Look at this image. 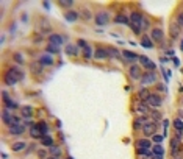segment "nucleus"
Instances as JSON below:
<instances>
[{"instance_id":"1","label":"nucleus","mask_w":183,"mask_h":159,"mask_svg":"<svg viewBox=\"0 0 183 159\" xmlns=\"http://www.w3.org/2000/svg\"><path fill=\"white\" fill-rule=\"evenodd\" d=\"M22 78H24V75H22V73L17 70V69H11V70L6 72V78H5V81H6V84H8V86H13V84H16L17 81L22 80Z\"/></svg>"},{"instance_id":"2","label":"nucleus","mask_w":183,"mask_h":159,"mask_svg":"<svg viewBox=\"0 0 183 159\" xmlns=\"http://www.w3.org/2000/svg\"><path fill=\"white\" fill-rule=\"evenodd\" d=\"M141 22H142V16L139 13H131L130 14V25H131V30L138 34L141 33Z\"/></svg>"},{"instance_id":"3","label":"nucleus","mask_w":183,"mask_h":159,"mask_svg":"<svg viewBox=\"0 0 183 159\" xmlns=\"http://www.w3.org/2000/svg\"><path fill=\"white\" fill-rule=\"evenodd\" d=\"M2 117H3V122H5L6 123V125H8V126H14V125H21V120H19V119H16V117H14V115L13 114H10V112L8 111H3V114H2Z\"/></svg>"},{"instance_id":"4","label":"nucleus","mask_w":183,"mask_h":159,"mask_svg":"<svg viewBox=\"0 0 183 159\" xmlns=\"http://www.w3.org/2000/svg\"><path fill=\"white\" fill-rule=\"evenodd\" d=\"M146 103L149 104V106H152V108H160L161 106V103H163V100H161V97H158L155 94H150L149 98L146 100Z\"/></svg>"},{"instance_id":"5","label":"nucleus","mask_w":183,"mask_h":159,"mask_svg":"<svg viewBox=\"0 0 183 159\" xmlns=\"http://www.w3.org/2000/svg\"><path fill=\"white\" fill-rule=\"evenodd\" d=\"M155 131H157V125H155V122H150V120L142 126V133L146 134V136H152V134H155Z\"/></svg>"},{"instance_id":"6","label":"nucleus","mask_w":183,"mask_h":159,"mask_svg":"<svg viewBox=\"0 0 183 159\" xmlns=\"http://www.w3.org/2000/svg\"><path fill=\"white\" fill-rule=\"evenodd\" d=\"M136 148L142 150V151H150L152 150L150 141H149V139H141V141H138V143H136Z\"/></svg>"},{"instance_id":"7","label":"nucleus","mask_w":183,"mask_h":159,"mask_svg":"<svg viewBox=\"0 0 183 159\" xmlns=\"http://www.w3.org/2000/svg\"><path fill=\"white\" fill-rule=\"evenodd\" d=\"M139 63H141L142 66H144V67H146L147 69V70H153V69H155V64H153V61H152V59H149V58H147V56H139Z\"/></svg>"},{"instance_id":"8","label":"nucleus","mask_w":183,"mask_h":159,"mask_svg":"<svg viewBox=\"0 0 183 159\" xmlns=\"http://www.w3.org/2000/svg\"><path fill=\"white\" fill-rule=\"evenodd\" d=\"M136 112L141 114V115L150 114V112H149V104H147L146 102H139L138 104H136Z\"/></svg>"},{"instance_id":"9","label":"nucleus","mask_w":183,"mask_h":159,"mask_svg":"<svg viewBox=\"0 0 183 159\" xmlns=\"http://www.w3.org/2000/svg\"><path fill=\"white\" fill-rule=\"evenodd\" d=\"M141 81H142L144 86H147V84H152V83H155V81H157V75H155L153 72L146 73V75H144L142 78H141Z\"/></svg>"},{"instance_id":"10","label":"nucleus","mask_w":183,"mask_h":159,"mask_svg":"<svg viewBox=\"0 0 183 159\" xmlns=\"http://www.w3.org/2000/svg\"><path fill=\"white\" fill-rule=\"evenodd\" d=\"M30 136H32L33 139H41V137H44V134H42L39 125H33L32 128H30Z\"/></svg>"},{"instance_id":"11","label":"nucleus","mask_w":183,"mask_h":159,"mask_svg":"<svg viewBox=\"0 0 183 159\" xmlns=\"http://www.w3.org/2000/svg\"><path fill=\"white\" fill-rule=\"evenodd\" d=\"M152 156H153L155 159H163V156H164V150H163L161 145H155L153 148H152Z\"/></svg>"},{"instance_id":"12","label":"nucleus","mask_w":183,"mask_h":159,"mask_svg":"<svg viewBox=\"0 0 183 159\" xmlns=\"http://www.w3.org/2000/svg\"><path fill=\"white\" fill-rule=\"evenodd\" d=\"M180 137H174L172 141H171V148H172V158L175 156V154H178V150H180V141H178Z\"/></svg>"},{"instance_id":"13","label":"nucleus","mask_w":183,"mask_h":159,"mask_svg":"<svg viewBox=\"0 0 183 159\" xmlns=\"http://www.w3.org/2000/svg\"><path fill=\"white\" fill-rule=\"evenodd\" d=\"M49 42H50V45H55V47H58V45L63 44V38H61L60 34H50Z\"/></svg>"},{"instance_id":"14","label":"nucleus","mask_w":183,"mask_h":159,"mask_svg":"<svg viewBox=\"0 0 183 159\" xmlns=\"http://www.w3.org/2000/svg\"><path fill=\"white\" fill-rule=\"evenodd\" d=\"M130 76L135 80H141L142 75H141V70H139V67H136V66H131L130 67Z\"/></svg>"},{"instance_id":"15","label":"nucleus","mask_w":183,"mask_h":159,"mask_svg":"<svg viewBox=\"0 0 183 159\" xmlns=\"http://www.w3.org/2000/svg\"><path fill=\"white\" fill-rule=\"evenodd\" d=\"M96 22H97V25H105L108 22V14L107 13H99L96 16Z\"/></svg>"},{"instance_id":"16","label":"nucleus","mask_w":183,"mask_h":159,"mask_svg":"<svg viewBox=\"0 0 183 159\" xmlns=\"http://www.w3.org/2000/svg\"><path fill=\"white\" fill-rule=\"evenodd\" d=\"M94 58H96V59H105V58H108V50L97 48L94 52Z\"/></svg>"},{"instance_id":"17","label":"nucleus","mask_w":183,"mask_h":159,"mask_svg":"<svg viewBox=\"0 0 183 159\" xmlns=\"http://www.w3.org/2000/svg\"><path fill=\"white\" fill-rule=\"evenodd\" d=\"M25 131V126L24 125H14V126H10V133L14 134V136H19Z\"/></svg>"},{"instance_id":"18","label":"nucleus","mask_w":183,"mask_h":159,"mask_svg":"<svg viewBox=\"0 0 183 159\" xmlns=\"http://www.w3.org/2000/svg\"><path fill=\"white\" fill-rule=\"evenodd\" d=\"M152 39L161 42L163 41V30L161 28H153L152 30Z\"/></svg>"},{"instance_id":"19","label":"nucleus","mask_w":183,"mask_h":159,"mask_svg":"<svg viewBox=\"0 0 183 159\" xmlns=\"http://www.w3.org/2000/svg\"><path fill=\"white\" fill-rule=\"evenodd\" d=\"M66 53H67V55H77V53H78V47H77V45H72V44L66 45Z\"/></svg>"},{"instance_id":"20","label":"nucleus","mask_w":183,"mask_h":159,"mask_svg":"<svg viewBox=\"0 0 183 159\" xmlns=\"http://www.w3.org/2000/svg\"><path fill=\"white\" fill-rule=\"evenodd\" d=\"M174 128L178 131V136H182V131H183V120L175 119V120H174Z\"/></svg>"},{"instance_id":"21","label":"nucleus","mask_w":183,"mask_h":159,"mask_svg":"<svg viewBox=\"0 0 183 159\" xmlns=\"http://www.w3.org/2000/svg\"><path fill=\"white\" fill-rule=\"evenodd\" d=\"M39 64H42V66H50V64H53V59L50 58L49 55H44L39 59Z\"/></svg>"},{"instance_id":"22","label":"nucleus","mask_w":183,"mask_h":159,"mask_svg":"<svg viewBox=\"0 0 183 159\" xmlns=\"http://www.w3.org/2000/svg\"><path fill=\"white\" fill-rule=\"evenodd\" d=\"M66 19H67L69 22L77 20V19H78V13H75V11H67V13H66Z\"/></svg>"},{"instance_id":"23","label":"nucleus","mask_w":183,"mask_h":159,"mask_svg":"<svg viewBox=\"0 0 183 159\" xmlns=\"http://www.w3.org/2000/svg\"><path fill=\"white\" fill-rule=\"evenodd\" d=\"M41 142L44 143L45 147H52V145H53V139L50 137V136H44V137L41 139Z\"/></svg>"},{"instance_id":"24","label":"nucleus","mask_w":183,"mask_h":159,"mask_svg":"<svg viewBox=\"0 0 183 159\" xmlns=\"http://www.w3.org/2000/svg\"><path fill=\"white\" fill-rule=\"evenodd\" d=\"M13 151H21V150H24L25 148V143L24 142H16V143H13Z\"/></svg>"},{"instance_id":"25","label":"nucleus","mask_w":183,"mask_h":159,"mask_svg":"<svg viewBox=\"0 0 183 159\" xmlns=\"http://www.w3.org/2000/svg\"><path fill=\"white\" fill-rule=\"evenodd\" d=\"M114 20L118 22V24H128V19L125 16H122V14H118V16L114 17Z\"/></svg>"},{"instance_id":"26","label":"nucleus","mask_w":183,"mask_h":159,"mask_svg":"<svg viewBox=\"0 0 183 159\" xmlns=\"http://www.w3.org/2000/svg\"><path fill=\"white\" fill-rule=\"evenodd\" d=\"M32 112H33V109L30 106H24V108H22V114H24V117H32Z\"/></svg>"},{"instance_id":"27","label":"nucleus","mask_w":183,"mask_h":159,"mask_svg":"<svg viewBox=\"0 0 183 159\" xmlns=\"http://www.w3.org/2000/svg\"><path fill=\"white\" fill-rule=\"evenodd\" d=\"M122 55H124V58H127V59H139V56L131 53V52H124Z\"/></svg>"},{"instance_id":"28","label":"nucleus","mask_w":183,"mask_h":159,"mask_svg":"<svg viewBox=\"0 0 183 159\" xmlns=\"http://www.w3.org/2000/svg\"><path fill=\"white\" fill-rule=\"evenodd\" d=\"M149 91H147V89H141V92H139V97H141V98L142 100H147V98H149Z\"/></svg>"},{"instance_id":"29","label":"nucleus","mask_w":183,"mask_h":159,"mask_svg":"<svg viewBox=\"0 0 183 159\" xmlns=\"http://www.w3.org/2000/svg\"><path fill=\"white\" fill-rule=\"evenodd\" d=\"M5 100H6V106L8 108H11V109H16L17 108V103H14L11 98H5Z\"/></svg>"},{"instance_id":"30","label":"nucleus","mask_w":183,"mask_h":159,"mask_svg":"<svg viewBox=\"0 0 183 159\" xmlns=\"http://www.w3.org/2000/svg\"><path fill=\"white\" fill-rule=\"evenodd\" d=\"M108 56H114V58H119V52L116 48H108Z\"/></svg>"},{"instance_id":"31","label":"nucleus","mask_w":183,"mask_h":159,"mask_svg":"<svg viewBox=\"0 0 183 159\" xmlns=\"http://www.w3.org/2000/svg\"><path fill=\"white\" fill-rule=\"evenodd\" d=\"M171 34H172L174 38L178 36V27H177V25H172V27H171Z\"/></svg>"},{"instance_id":"32","label":"nucleus","mask_w":183,"mask_h":159,"mask_svg":"<svg viewBox=\"0 0 183 159\" xmlns=\"http://www.w3.org/2000/svg\"><path fill=\"white\" fill-rule=\"evenodd\" d=\"M163 139H164V137H163V136H160V134H155L153 136V142L157 143V145H160V143L163 142Z\"/></svg>"},{"instance_id":"33","label":"nucleus","mask_w":183,"mask_h":159,"mask_svg":"<svg viewBox=\"0 0 183 159\" xmlns=\"http://www.w3.org/2000/svg\"><path fill=\"white\" fill-rule=\"evenodd\" d=\"M147 39H149V38H144V41H142V45H144V47H149V48H152V47H153V44H152V42L150 41H147Z\"/></svg>"},{"instance_id":"34","label":"nucleus","mask_w":183,"mask_h":159,"mask_svg":"<svg viewBox=\"0 0 183 159\" xmlns=\"http://www.w3.org/2000/svg\"><path fill=\"white\" fill-rule=\"evenodd\" d=\"M147 28H149V20L142 17V22H141V30H147Z\"/></svg>"},{"instance_id":"35","label":"nucleus","mask_w":183,"mask_h":159,"mask_svg":"<svg viewBox=\"0 0 183 159\" xmlns=\"http://www.w3.org/2000/svg\"><path fill=\"white\" fill-rule=\"evenodd\" d=\"M39 128H41V131H42V134L45 136V133H47V125H45L44 122H41L39 123Z\"/></svg>"},{"instance_id":"36","label":"nucleus","mask_w":183,"mask_h":159,"mask_svg":"<svg viewBox=\"0 0 183 159\" xmlns=\"http://www.w3.org/2000/svg\"><path fill=\"white\" fill-rule=\"evenodd\" d=\"M72 0H61V2H60V5H63V6H71L72 5Z\"/></svg>"},{"instance_id":"37","label":"nucleus","mask_w":183,"mask_h":159,"mask_svg":"<svg viewBox=\"0 0 183 159\" xmlns=\"http://www.w3.org/2000/svg\"><path fill=\"white\" fill-rule=\"evenodd\" d=\"M47 52H50V53H58V47H55V45H49Z\"/></svg>"},{"instance_id":"38","label":"nucleus","mask_w":183,"mask_h":159,"mask_svg":"<svg viewBox=\"0 0 183 159\" xmlns=\"http://www.w3.org/2000/svg\"><path fill=\"white\" fill-rule=\"evenodd\" d=\"M83 55L86 56V58H89V56H91V47H89V45H88V47L83 50Z\"/></svg>"},{"instance_id":"39","label":"nucleus","mask_w":183,"mask_h":159,"mask_svg":"<svg viewBox=\"0 0 183 159\" xmlns=\"http://www.w3.org/2000/svg\"><path fill=\"white\" fill-rule=\"evenodd\" d=\"M78 47H83V50H85V48L88 47V44H86L85 41H81V39H80V41H78Z\"/></svg>"},{"instance_id":"40","label":"nucleus","mask_w":183,"mask_h":159,"mask_svg":"<svg viewBox=\"0 0 183 159\" xmlns=\"http://www.w3.org/2000/svg\"><path fill=\"white\" fill-rule=\"evenodd\" d=\"M150 115H152V117H153L155 120H158V119H160V115H158V112H157V111H153V112H150Z\"/></svg>"},{"instance_id":"41","label":"nucleus","mask_w":183,"mask_h":159,"mask_svg":"<svg viewBox=\"0 0 183 159\" xmlns=\"http://www.w3.org/2000/svg\"><path fill=\"white\" fill-rule=\"evenodd\" d=\"M178 24H180V25L183 27V13L178 14Z\"/></svg>"},{"instance_id":"42","label":"nucleus","mask_w":183,"mask_h":159,"mask_svg":"<svg viewBox=\"0 0 183 159\" xmlns=\"http://www.w3.org/2000/svg\"><path fill=\"white\" fill-rule=\"evenodd\" d=\"M52 154H55V156H56V154H60V150H58L56 147H53V148H52Z\"/></svg>"},{"instance_id":"43","label":"nucleus","mask_w":183,"mask_h":159,"mask_svg":"<svg viewBox=\"0 0 183 159\" xmlns=\"http://www.w3.org/2000/svg\"><path fill=\"white\" fill-rule=\"evenodd\" d=\"M163 125H164V131H167V125H169V122H167V120H163Z\"/></svg>"},{"instance_id":"44","label":"nucleus","mask_w":183,"mask_h":159,"mask_svg":"<svg viewBox=\"0 0 183 159\" xmlns=\"http://www.w3.org/2000/svg\"><path fill=\"white\" fill-rule=\"evenodd\" d=\"M39 156H41V158H44V156H45V151H42V150H41V151H39Z\"/></svg>"},{"instance_id":"45","label":"nucleus","mask_w":183,"mask_h":159,"mask_svg":"<svg viewBox=\"0 0 183 159\" xmlns=\"http://www.w3.org/2000/svg\"><path fill=\"white\" fill-rule=\"evenodd\" d=\"M85 17H86V19H89V17H91V14H89V11H86V13H85Z\"/></svg>"},{"instance_id":"46","label":"nucleus","mask_w":183,"mask_h":159,"mask_svg":"<svg viewBox=\"0 0 183 159\" xmlns=\"http://www.w3.org/2000/svg\"><path fill=\"white\" fill-rule=\"evenodd\" d=\"M47 159H56V158H47Z\"/></svg>"},{"instance_id":"47","label":"nucleus","mask_w":183,"mask_h":159,"mask_svg":"<svg viewBox=\"0 0 183 159\" xmlns=\"http://www.w3.org/2000/svg\"><path fill=\"white\" fill-rule=\"evenodd\" d=\"M182 102H183V100H182Z\"/></svg>"},{"instance_id":"48","label":"nucleus","mask_w":183,"mask_h":159,"mask_svg":"<svg viewBox=\"0 0 183 159\" xmlns=\"http://www.w3.org/2000/svg\"><path fill=\"white\" fill-rule=\"evenodd\" d=\"M172 159H174V158H172Z\"/></svg>"}]
</instances>
